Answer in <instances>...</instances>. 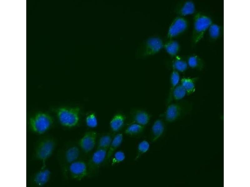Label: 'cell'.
Masks as SVG:
<instances>
[{"label":"cell","instance_id":"1","mask_svg":"<svg viewBox=\"0 0 250 187\" xmlns=\"http://www.w3.org/2000/svg\"><path fill=\"white\" fill-rule=\"evenodd\" d=\"M54 121L52 116L49 113L43 111H38L29 118L28 127L34 133L42 134L51 128Z\"/></svg>","mask_w":250,"mask_h":187},{"label":"cell","instance_id":"2","mask_svg":"<svg viewBox=\"0 0 250 187\" xmlns=\"http://www.w3.org/2000/svg\"><path fill=\"white\" fill-rule=\"evenodd\" d=\"M59 123L62 126L72 128L77 126L80 120V109L78 107L61 106L53 110Z\"/></svg>","mask_w":250,"mask_h":187},{"label":"cell","instance_id":"3","mask_svg":"<svg viewBox=\"0 0 250 187\" xmlns=\"http://www.w3.org/2000/svg\"><path fill=\"white\" fill-rule=\"evenodd\" d=\"M56 146L55 139L50 136L40 138L36 143L34 151L35 159L43 163L52 154Z\"/></svg>","mask_w":250,"mask_h":187},{"label":"cell","instance_id":"4","mask_svg":"<svg viewBox=\"0 0 250 187\" xmlns=\"http://www.w3.org/2000/svg\"><path fill=\"white\" fill-rule=\"evenodd\" d=\"M66 170L72 179L78 181L85 178L89 173L88 165L79 160L70 164Z\"/></svg>","mask_w":250,"mask_h":187},{"label":"cell","instance_id":"5","mask_svg":"<svg viewBox=\"0 0 250 187\" xmlns=\"http://www.w3.org/2000/svg\"><path fill=\"white\" fill-rule=\"evenodd\" d=\"M97 137V133L95 132H86L79 141L80 148L85 153L91 152L95 146Z\"/></svg>","mask_w":250,"mask_h":187},{"label":"cell","instance_id":"6","mask_svg":"<svg viewBox=\"0 0 250 187\" xmlns=\"http://www.w3.org/2000/svg\"><path fill=\"white\" fill-rule=\"evenodd\" d=\"M51 173L49 169L45 163L41 168L33 175L32 182L33 185L38 187H42L45 185L49 181Z\"/></svg>","mask_w":250,"mask_h":187},{"label":"cell","instance_id":"7","mask_svg":"<svg viewBox=\"0 0 250 187\" xmlns=\"http://www.w3.org/2000/svg\"><path fill=\"white\" fill-rule=\"evenodd\" d=\"M107 150L97 148L93 153L88 165L89 172L90 170L98 168L105 162L107 156Z\"/></svg>","mask_w":250,"mask_h":187},{"label":"cell","instance_id":"8","mask_svg":"<svg viewBox=\"0 0 250 187\" xmlns=\"http://www.w3.org/2000/svg\"><path fill=\"white\" fill-rule=\"evenodd\" d=\"M80 155V148L73 145L67 147L63 153L62 160L66 165V170L72 163L78 160Z\"/></svg>","mask_w":250,"mask_h":187},{"label":"cell","instance_id":"9","mask_svg":"<svg viewBox=\"0 0 250 187\" xmlns=\"http://www.w3.org/2000/svg\"><path fill=\"white\" fill-rule=\"evenodd\" d=\"M163 46L162 42L159 38L151 37L146 42L144 54L146 55L154 54L158 52Z\"/></svg>","mask_w":250,"mask_h":187},{"label":"cell","instance_id":"10","mask_svg":"<svg viewBox=\"0 0 250 187\" xmlns=\"http://www.w3.org/2000/svg\"><path fill=\"white\" fill-rule=\"evenodd\" d=\"M182 111V108L178 103L170 104L168 106L165 112V120L168 122H172L176 120L180 116Z\"/></svg>","mask_w":250,"mask_h":187},{"label":"cell","instance_id":"11","mask_svg":"<svg viewBox=\"0 0 250 187\" xmlns=\"http://www.w3.org/2000/svg\"><path fill=\"white\" fill-rule=\"evenodd\" d=\"M187 27L186 21L181 18H177L171 25L168 31L169 37L175 36L184 31Z\"/></svg>","mask_w":250,"mask_h":187},{"label":"cell","instance_id":"12","mask_svg":"<svg viewBox=\"0 0 250 187\" xmlns=\"http://www.w3.org/2000/svg\"><path fill=\"white\" fill-rule=\"evenodd\" d=\"M123 139V135L122 133H118L113 137L111 143L107 150V158L105 162L111 159L117 149L121 145Z\"/></svg>","mask_w":250,"mask_h":187},{"label":"cell","instance_id":"13","mask_svg":"<svg viewBox=\"0 0 250 187\" xmlns=\"http://www.w3.org/2000/svg\"><path fill=\"white\" fill-rule=\"evenodd\" d=\"M151 130L152 140L155 141L160 138L164 132L165 126L163 121L160 119L156 120L153 124Z\"/></svg>","mask_w":250,"mask_h":187},{"label":"cell","instance_id":"14","mask_svg":"<svg viewBox=\"0 0 250 187\" xmlns=\"http://www.w3.org/2000/svg\"><path fill=\"white\" fill-rule=\"evenodd\" d=\"M132 119V122L136 123L144 126L148 123L150 119V116L146 111L138 110L134 112Z\"/></svg>","mask_w":250,"mask_h":187},{"label":"cell","instance_id":"15","mask_svg":"<svg viewBox=\"0 0 250 187\" xmlns=\"http://www.w3.org/2000/svg\"><path fill=\"white\" fill-rule=\"evenodd\" d=\"M125 119V116L122 114H117L115 115L109 123L111 130L114 132L119 131L124 126Z\"/></svg>","mask_w":250,"mask_h":187},{"label":"cell","instance_id":"16","mask_svg":"<svg viewBox=\"0 0 250 187\" xmlns=\"http://www.w3.org/2000/svg\"><path fill=\"white\" fill-rule=\"evenodd\" d=\"M212 21L208 17L202 16L198 18L194 24L195 29L198 32H202L209 28Z\"/></svg>","mask_w":250,"mask_h":187},{"label":"cell","instance_id":"17","mask_svg":"<svg viewBox=\"0 0 250 187\" xmlns=\"http://www.w3.org/2000/svg\"><path fill=\"white\" fill-rule=\"evenodd\" d=\"M180 76L178 72L175 70L172 71L170 77L171 87L168 100V104H169L172 98V93L175 88L179 84Z\"/></svg>","mask_w":250,"mask_h":187},{"label":"cell","instance_id":"18","mask_svg":"<svg viewBox=\"0 0 250 187\" xmlns=\"http://www.w3.org/2000/svg\"><path fill=\"white\" fill-rule=\"evenodd\" d=\"M144 129V126L136 123L132 122L126 127L124 132L128 135L135 136L141 133Z\"/></svg>","mask_w":250,"mask_h":187},{"label":"cell","instance_id":"19","mask_svg":"<svg viewBox=\"0 0 250 187\" xmlns=\"http://www.w3.org/2000/svg\"><path fill=\"white\" fill-rule=\"evenodd\" d=\"M112 138L109 134H105L102 136L98 142L97 148L107 150L111 143Z\"/></svg>","mask_w":250,"mask_h":187},{"label":"cell","instance_id":"20","mask_svg":"<svg viewBox=\"0 0 250 187\" xmlns=\"http://www.w3.org/2000/svg\"><path fill=\"white\" fill-rule=\"evenodd\" d=\"M187 92L182 86L178 85L174 89L172 93V98L178 100L182 99L186 95Z\"/></svg>","mask_w":250,"mask_h":187},{"label":"cell","instance_id":"21","mask_svg":"<svg viewBox=\"0 0 250 187\" xmlns=\"http://www.w3.org/2000/svg\"><path fill=\"white\" fill-rule=\"evenodd\" d=\"M125 158V154L123 151H116L111 159V163L113 165L118 164L123 162Z\"/></svg>","mask_w":250,"mask_h":187},{"label":"cell","instance_id":"22","mask_svg":"<svg viewBox=\"0 0 250 187\" xmlns=\"http://www.w3.org/2000/svg\"><path fill=\"white\" fill-rule=\"evenodd\" d=\"M195 9L193 3L191 1L186 2L183 5L181 10V12L183 15H189L192 14Z\"/></svg>","mask_w":250,"mask_h":187},{"label":"cell","instance_id":"23","mask_svg":"<svg viewBox=\"0 0 250 187\" xmlns=\"http://www.w3.org/2000/svg\"><path fill=\"white\" fill-rule=\"evenodd\" d=\"M179 48V44L176 41H172L168 43L165 46L167 52L172 55H175Z\"/></svg>","mask_w":250,"mask_h":187},{"label":"cell","instance_id":"24","mask_svg":"<svg viewBox=\"0 0 250 187\" xmlns=\"http://www.w3.org/2000/svg\"><path fill=\"white\" fill-rule=\"evenodd\" d=\"M85 122L87 126L90 128L96 127L98 125V122L95 114L93 113L88 114L86 117Z\"/></svg>","mask_w":250,"mask_h":187},{"label":"cell","instance_id":"25","mask_svg":"<svg viewBox=\"0 0 250 187\" xmlns=\"http://www.w3.org/2000/svg\"><path fill=\"white\" fill-rule=\"evenodd\" d=\"M150 145L149 142L146 140H143L140 142L138 145L137 151L138 156L146 153L150 148Z\"/></svg>","mask_w":250,"mask_h":187},{"label":"cell","instance_id":"26","mask_svg":"<svg viewBox=\"0 0 250 187\" xmlns=\"http://www.w3.org/2000/svg\"><path fill=\"white\" fill-rule=\"evenodd\" d=\"M172 66L174 70L182 72L186 70L188 64L186 62L182 60L177 59L174 61Z\"/></svg>","mask_w":250,"mask_h":187},{"label":"cell","instance_id":"27","mask_svg":"<svg viewBox=\"0 0 250 187\" xmlns=\"http://www.w3.org/2000/svg\"><path fill=\"white\" fill-rule=\"evenodd\" d=\"M181 84L187 92L192 91L194 89L195 85L192 81L190 79L184 78L181 80Z\"/></svg>","mask_w":250,"mask_h":187},{"label":"cell","instance_id":"28","mask_svg":"<svg viewBox=\"0 0 250 187\" xmlns=\"http://www.w3.org/2000/svg\"><path fill=\"white\" fill-rule=\"evenodd\" d=\"M209 32L212 37L213 38L217 37L220 33L219 27L216 24L211 25L209 27Z\"/></svg>","mask_w":250,"mask_h":187},{"label":"cell","instance_id":"29","mask_svg":"<svg viewBox=\"0 0 250 187\" xmlns=\"http://www.w3.org/2000/svg\"><path fill=\"white\" fill-rule=\"evenodd\" d=\"M198 61L197 58L194 56L190 57L188 60V65L191 67H195L198 65Z\"/></svg>","mask_w":250,"mask_h":187}]
</instances>
